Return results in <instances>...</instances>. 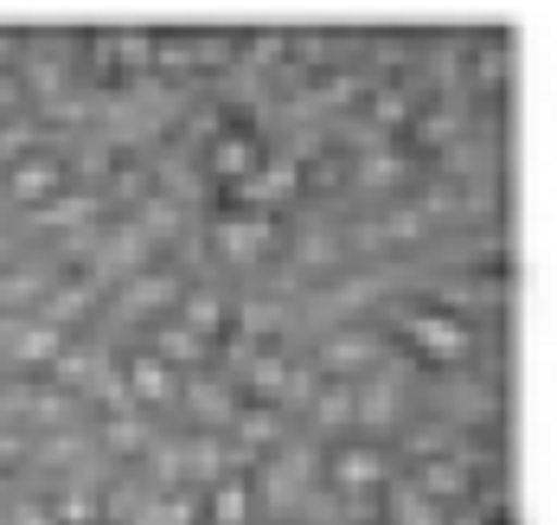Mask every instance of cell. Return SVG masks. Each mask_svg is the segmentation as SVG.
<instances>
[{"instance_id":"d6986e66","label":"cell","mask_w":557,"mask_h":525,"mask_svg":"<svg viewBox=\"0 0 557 525\" xmlns=\"http://www.w3.org/2000/svg\"><path fill=\"white\" fill-rule=\"evenodd\" d=\"M244 449H276V436H282V416L270 404H244V410H231V423H224Z\"/></svg>"},{"instance_id":"484cf974","label":"cell","mask_w":557,"mask_h":525,"mask_svg":"<svg viewBox=\"0 0 557 525\" xmlns=\"http://www.w3.org/2000/svg\"><path fill=\"white\" fill-rule=\"evenodd\" d=\"M295 250H301V263H334V237H301V243H295Z\"/></svg>"},{"instance_id":"6da1fadb","label":"cell","mask_w":557,"mask_h":525,"mask_svg":"<svg viewBox=\"0 0 557 525\" xmlns=\"http://www.w3.org/2000/svg\"><path fill=\"white\" fill-rule=\"evenodd\" d=\"M397 334H404V347L417 352V359H430V365H461L468 352H474V327L443 308V301H430V308H410L404 321H397Z\"/></svg>"},{"instance_id":"603a6c76","label":"cell","mask_w":557,"mask_h":525,"mask_svg":"<svg viewBox=\"0 0 557 525\" xmlns=\"http://www.w3.org/2000/svg\"><path fill=\"white\" fill-rule=\"evenodd\" d=\"M173 301H180V283H173L168 270H141V276L128 283V308H141V314H148V308H168L173 314Z\"/></svg>"},{"instance_id":"30bf717a","label":"cell","mask_w":557,"mask_h":525,"mask_svg":"<svg viewBox=\"0 0 557 525\" xmlns=\"http://www.w3.org/2000/svg\"><path fill=\"white\" fill-rule=\"evenodd\" d=\"M154 359H168L173 372H180V378H186V372H206V365H212V340H199V334H193V327H180V321H161V334H154Z\"/></svg>"},{"instance_id":"5b68a950","label":"cell","mask_w":557,"mask_h":525,"mask_svg":"<svg viewBox=\"0 0 557 525\" xmlns=\"http://www.w3.org/2000/svg\"><path fill=\"white\" fill-rule=\"evenodd\" d=\"M379 359H385V340L352 327V334H334V340L321 347V372H327L334 385H359V378L379 372Z\"/></svg>"},{"instance_id":"5bb4252c","label":"cell","mask_w":557,"mask_h":525,"mask_svg":"<svg viewBox=\"0 0 557 525\" xmlns=\"http://www.w3.org/2000/svg\"><path fill=\"white\" fill-rule=\"evenodd\" d=\"M90 308H97V283H52V289H46V301H39V321L64 334V327H77Z\"/></svg>"},{"instance_id":"7a4b0ae2","label":"cell","mask_w":557,"mask_h":525,"mask_svg":"<svg viewBox=\"0 0 557 525\" xmlns=\"http://www.w3.org/2000/svg\"><path fill=\"white\" fill-rule=\"evenodd\" d=\"M212 250H219L224 263L250 270V263H263L276 250V218L270 212H224L219 225H212Z\"/></svg>"},{"instance_id":"8fae6325","label":"cell","mask_w":557,"mask_h":525,"mask_svg":"<svg viewBox=\"0 0 557 525\" xmlns=\"http://www.w3.org/2000/svg\"><path fill=\"white\" fill-rule=\"evenodd\" d=\"M173 321H180V327H193L199 340H212V347H219L231 308H224V295H212V289H180V301H173Z\"/></svg>"},{"instance_id":"2e32d148","label":"cell","mask_w":557,"mask_h":525,"mask_svg":"<svg viewBox=\"0 0 557 525\" xmlns=\"http://www.w3.org/2000/svg\"><path fill=\"white\" fill-rule=\"evenodd\" d=\"M250 513H257V500H250V480L224 474L219 487H206V520H212V525H250Z\"/></svg>"},{"instance_id":"cb8c5ba5","label":"cell","mask_w":557,"mask_h":525,"mask_svg":"<svg viewBox=\"0 0 557 525\" xmlns=\"http://www.w3.org/2000/svg\"><path fill=\"white\" fill-rule=\"evenodd\" d=\"M308 410H314L321 429H352V385H334V378H327V385L308 398Z\"/></svg>"},{"instance_id":"3957f363","label":"cell","mask_w":557,"mask_h":525,"mask_svg":"<svg viewBox=\"0 0 557 525\" xmlns=\"http://www.w3.org/2000/svg\"><path fill=\"white\" fill-rule=\"evenodd\" d=\"M321 480L339 487V493H379L385 487V455H379V442H334L327 455H321Z\"/></svg>"},{"instance_id":"7c38bea8","label":"cell","mask_w":557,"mask_h":525,"mask_svg":"<svg viewBox=\"0 0 557 525\" xmlns=\"http://www.w3.org/2000/svg\"><path fill=\"white\" fill-rule=\"evenodd\" d=\"M180 404L193 410L206 429H224L231 423V410H237V398L224 391L219 378H206V372H193V378H180Z\"/></svg>"},{"instance_id":"44dd1931","label":"cell","mask_w":557,"mask_h":525,"mask_svg":"<svg viewBox=\"0 0 557 525\" xmlns=\"http://www.w3.org/2000/svg\"><path fill=\"white\" fill-rule=\"evenodd\" d=\"M385 520L391 525H448L443 507H436V500H423V493H410V487H391V493H385Z\"/></svg>"},{"instance_id":"ba28073f","label":"cell","mask_w":557,"mask_h":525,"mask_svg":"<svg viewBox=\"0 0 557 525\" xmlns=\"http://www.w3.org/2000/svg\"><path fill=\"white\" fill-rule=\"evenodd\" d=\"M257 167H263V148H257L250 128H219V135L206 141V174L224 179V186H244Z\"/></svg>"},{"instance_id":"7402d4cb","label":"cell","mask_w":557,"mask_h":525,"mask_svg":"<svg viewBox=\"0 0 557 525\" xmlns=\"http://www.w3.org/2000/svg\"><path fill=\"white\" fill-rule=\"evenodd\" d=\"M33 218H39V225H77V232H84V225H97V199H90V192H71V186H64L52 205H39Z\"/></svg>"},{"instance_id":"8992f818","label":"cell","mask_w":557,"mask_h":525,"mask_svg":"<svg viewBox=\"0 0 557 525\" xmlns=\"http://www.w3.org/2000/svg\"><path fill=\"white\" fill-rule=\"evenodd\" d=\"M71 334H58L46 327L39 314H0V352H13L20 365H52L58 352H64Z\"/></svg>"},{"instance_id":"9a60e30c","label":"cell","mask_w":557,"mask_h":525,"mask_svg":"<svg viewBox=\"0 0 557 525\" xmlns=\"http://www.w3.org/2000/svg\"><path fill=\"white\" fill-rule=\"evenodd\" d=\"M404 487L443 507V500H461V493L474 487V474H468V467H461V462H448V455H443V462H423V467H417V474H410V480H404Z\"/></svg>"},{"instance_id":"d4e9b609","label":"cell","mask_w":557,"mask_h":525,"mask_svg":"<svg viewBox=\"0 0 557 525\" xmlns=\"http://www.w3.org/2000/svg\"><path fill=\"white\" fill-rule=\"evenodd\" d=\"M397 174H404L397 154H366V161H359V186H391Z\"/></svg>"},{"instance_id":"83f0119b","label":"cell","mask_w":557,"mask_h":525,"mask_svg":"<svg viewBox=\"0 0 557 525\" xmlns=\"http://www.w3.org/2000/svg\"><path fill=\"white\" fill-rule=\"evenodd\" d=\"M0 263H7V237H0Z\"/></svg>"},{"instance_id":"ffe728a7","label":"cell","mask_w":557,"mask_h":525,"mask_svg":"<svg viewBox=\"0 0 557 525\" xmlns=\"http://www.w3.org/2000/svg\"><path fill=\"white\" fill-rule=\"evenodd\" d=\"M46 289L52 283L39 270H0V314H39Z\"/></svg>"},{"instance_id":"4316f807","label":"cell","mask_w":557,"mask_h":525,"mask_svg":"<svg viewBox=\"0 0 557 525\" xmlns=\"http://www.w3.org/2000/svg\"><path fill=\"white\" fill-rule=\"evenodd\" d=\"M20 59V52H13V39H0V77H7V64Z\"/></svg>"},{"instance_id":"52a82bcc","label":"cell","mask_w":557,"mask_h":525,"mask_svg":"<svg viewBox=\"0 0 557 525\" xmlns=\"http://www.w3.org/2000/svg\"><path fill=\"white\" fill-rule=\"evenodd\" d=\"M122 391H128V404L135 410L180 404V372H173L168 359H154V352H135V359L122 365Z\"/></svg>"},{"instance_id":"e0dca14e","label":"cell","mask_w":557,"mask_h":525,"mask_svg":"<svg viewBox=\"0 0 557 525\" xmlns=\"http://www.w3.org/2000/svg\"><path fill=\"white\" fill-rule=\"evenodd\" d=\"M288 372H295V365H288L282 352H257V359L244 365V378H250V404H270V410H276L282 398H288Z\"/></svg>"},{"instance_id":"4fadbf2b","label":"cell","mask_w":557,"mask_h":525,"mask_svg":"<svg viewBox=\"0 0 557 525\" xmlns=\"http://www.w3.org/2000/svg\"><path fill=\"white\" fill-rule=\"evenodd\" d=\"M397 423V385L391 378H359L352 385V429H391Z\"/></svg>"},{"instance_id":"277c9868","label":"cell","mask_w":557,"mask_h":525,"mask_svg":"<svg viewBox=\"0 0 557 525\" xmlns=\"http://www.w3.org/2000/svg\"><path fill=\"white\" fill-rule=\"evenodd\" d=\"M64 186H71V167H64L58 154H20V161H7V192H13L26 212L52 205Z\"/></svg>"},{"instance_id":"ac0fdd59","label":"cell","mask_w":557,"mask_h":525,"mask_svg":"<svg viewBox=\"0 0 557 525\" xmlns=\"http://www.w3.org/2000/svg\"><path fill=\"white\" fill-rule=\"evenodd\" d=\"M103 442H110V455H148L154 429H148L141 410H115V416H103Z\"/></svg>"},{"instance_id":"9c48e42d","label":"cell","mask_w":557,"mask_h":525,"mask_svg":"<svg viewBox=\"0 0 557 525\" xmlns=\"http://www.w3.org/2000/svg\"><path fill=\"white\" fill-rule=\"evenodd\" d=\"M295 161H263L257 174L244 179V186H231V199H237V212H263V205H282V199H295Z\"/></svg>"}]
</instances>
